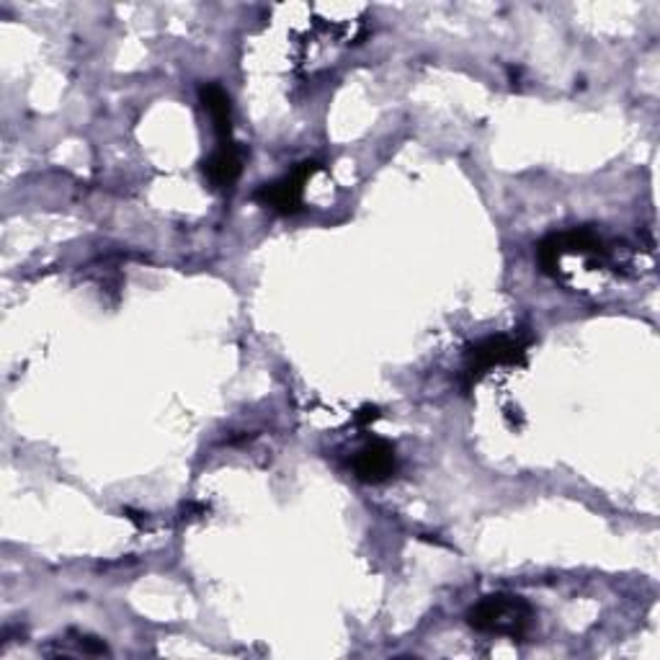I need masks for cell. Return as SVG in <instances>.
Returning <instances> with one entry per match:
<instances>
[{
  "label": "cell",
  "instance_id": "cell-1",
  "mask_svg": "<svg viewBox=\"0 0 660 660\" xmlns=\"http://www.w3.org/2000/svg\"><path fill=\"white\" fill-rule=\"evenodd\" d=\"M534 609L524 596L516 594H493L485 596L467 611V625L483 635H498V638L522 640L532 630Z\"/></svg>",
  "mask_w": 660,
  "mask_h": 660
},
{
  "label": "cell",
  "instance_id": "cell-2",
  "mask_svg": "<svg viewBox=\"0 0 660 660\" xmlns=\"http://www.w3.org/2000/svg\"><path fill=\"white\" fill-rule=\"evenodd\" d=\"M529 341L522 336H491L483 338L467 351V377L473 382L498 367H522L526 361Z\"/></svg>",
  "mask_w": 660,
  "mask_h": 660
},
{
  "label": "cell",
  "instance_id": "cell-3",
  "mask_svg": "<svg viewBox=\"0 0 660 660\" xmlns=\"http://www.w3.org/2000/svg\"><path fill=\"white\" fill-rule=\"evenodd\" d=\"M320 171V165L316 161H305L297 165L292 173L281 176L271 184H264L256 192V202L264 204L266 209L279 212V215H295L297 209L302 207L305 199V184L316 176Z\"/></svg>",
  "mask_w": 660,
  "mask_h": 660
},
{
  "label": "cell",
  "instance_id": "cell-4",
  "mask_svg": "<svg viewBox=\"0 0 660 660\" xmlns=\"http://www.w3.org/2000/svg\"><path fill=\"white\" fill-rule=\"evenodd\" d=\"M351 467H353V475H357L361 483L380 485L384 481H390L398 470L395 446L384 442V439H374V442L361 446L357 457L351 462Z\"/></svg>",
  "mask_w": 660,
  "mask_h": 660
},
{
  "label": "cell",
  "instance_id": "cell-5",
  "mask_svg": "<svg viewBox=\"0 0 660 660\" xmlns=\"http://www.w3.org/2000/svg\"><path fill=\"white\" fill-rule=\"evenodd\" d=\"M243 161H246V151L238 143H219L217 151L204 161V176L217 192H225V188H233L238 184L243 173Z\"/></svg>",
  "mask_w": 660,
  "mask_h": 660
},
{
  "label": "cell",
  "instance_id": "cell-6",
  "mask_svg": "<svg viewBox=\"0 0 660 660\" xmlns=\"http://www.w3.org/2000/svg\"><path fill=\"white\" fill-rule=\"evenodd\" d=\"M199 101L204 112L209 114L212 130L219 143H230L233 140V104L227 91L219 83H204L199 89Z\"/></svg>",
  "mask_w": 660,
  "mask_h": 660
},
{
  "label": "cell",
  "instance_id": "cell-7",
  "mask_svg": "<svg viewBox=\"0 0 660 660\" xmlns=\"http://www.w3.org/2000/svg\"><path fill=\"white\" fill-rule=\"evenodd\" d=\"M47 656H109V648L104 640L93 638V635L70 632L65 640H60V648L47 650Z\"/></svg>",
  "mask_w": 660,
  "mask_h": 660
},
{
  "label": "cell",
  "instance_id": "cell-8",
  "mask_svg": "<svg viewBox=\"0 0 660 660\" xmlns=\"http://www.w3.org/2000/svg\"><path fill=\"white\" fill-rule=\"evenodd\" d=\"M377 419H380V408L377 405H364L357 415H353V421H357L359 426H369V423H374Z\"/></svg>",
  "mask_w": 660,
  "mask_h": 660
}]
</instances>
